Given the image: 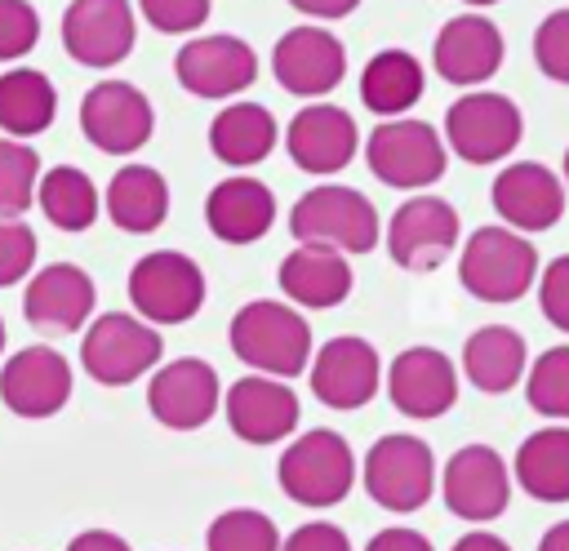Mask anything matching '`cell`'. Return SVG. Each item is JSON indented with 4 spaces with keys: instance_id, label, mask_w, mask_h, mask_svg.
I'll list each match as a JSON object with an SVG mask.
<instances>
[{
    "instance_id": "6da1fadb",
    "label": "cell",
    "mask_w": 569,
    "mask_h": 551,
    "mask_svg": "<svg viewBox=\"0 0 569 551\" xmlns=\"http://www.w3.org/2000/svg\"><path fill=\"white\" fill-rule=\"evenodd\" d=\"M227 342L240 364L267 378H284V382L307 373V360L316 351L307 315L293 302H276V298L244 302L227 324Z\"/></svg>"
},
{
    "instance_id": "7a4b0ae2",
    "label": "cell",
    "mask_w": 569,
    "mask_h": 551,
    "mask_svg": "<svg viewBox=\"0 0 569 551\" xmlns=\"http://www.w3.org/2000/svg\"><path fill=\"white\" fill-rule=\"evenodd\" d=\"M289 236L298 244H320V249H333V253L351 258V253L378 249L382 218H378V209L365 191L342 187V182H320V187H311L293 200Z\"/></svg>"
},
{
    "instance_id": "3957f363",
    "label": "cell",
    "mask_w": 569,
    "mask_h": 551,
    "mask_svg": "<svg viewBox=\"0 0 569 551\" xmlns=\"http://www.w3.org/2000/svg\"><path fill=\"white\" fill-rule=\"evenodd\" d=\"M538 280V249L529 236L502 227V222H489V227H476L458 253V284L476 298V302H489V307H502V302H520Z\"/></svg>"
},
{
    "instance_id": "277c9868",
    "label": "cell",
    "mask_w": 569,
    "mask_h": 551,
    "mask_svg": "<svg viewBox=\"0 0 569 551\" xmlns=\"http://www.w3.org/2000/svg\"><path fill=\"white\" fill-rule=\"evenodd\" d=\"M276 480L284 489L289 502L325 511L338 507L351 484H356V453L347 444V435H338L333 427H311L298 440L284 444L280 462H276Z\"/></svg>"
},
{
    "instance_id": "5b68a950",
    "label": "cell",
    "mask_w": 569,
    "mask_h": 551,
    "mask_svg": "<svg viewBox=\"0 0 569 551\" xmlns=\"http://www.w3.org/2000/svg\"><path fill=\"white\" fill-rule=\"evenodd\" d=\"M365 164L382 187L427 191L431 182L445 178L449 147L436 124L413 120V116H391L373 124V133L365 138Z\"/></svg>"
},
{
    "instance_id": "8992f818",
    "label": "cell",
    "mask_w": 569,
    "mask_h": 551,
    "mask_svg": "<svg viewBox=\"0 0 569 551\" xmlns=\"http://www.w3.org/2000/svg\"><path fill=\"white\" fill-rule=\"evenodd\" d=\"M360 484L382 511L413 515L436 493V453L427 440H418L409 431L378 435L360 462Z\"/></svg>"
},
{
    "instance_id": "52a82bcc",
    "label": "cell",
    "mask_w": 569,
    "mask_h": 551,
    "mask_svg": "<svg viewBox=\"0 0 569 551\" xmlns=\"http://www.w3.org/2000/svg\"><path fill=\"white\" fill-rule=\"evenodd\" d=\"M445 147L462 164H498L507 160L525 138V116L507 93L471 89L445 111Z\"/></svg>"
},
{
    "instance_id": "ba28073f",
    "label": "cell",
    "mask_w": 569,
    "mask_h": 551,
    "mask_svg": "<svg viewBox=\"0 0 569 551\" xmlns=\"http://www.w3.org/2000/svg\"><path fill=\"white\" fill-rule=\"evenodd\" d=\"M160 351L164 342L156 324L129 311H102L80 342V364L102 387H129L160 364Z\"/></svg>"
},
{
    "instance_id": "9c48e42d",
    "label": "cell",
    "mask_w": 569,
    "mask_h": 551,
    "mask_svg": "<svg viewBox=\"0 0 569 551\" xmlns=\"http://www.w3.org/2000/svg\"><path fill=\"white\" fill-rule=\"evenodd\" d=\"M129 302L147 324H187L204 307V271L178 249L142 253L129 271Z\"/></svg>"
},
{
    "instance_id": "30bf717a",
    "label": "cell",
    "mask_w": 569,
    "mask_h": 551,
    "mask_svg": "<svg viewBox=\"0 0 569 551\" xmlns=\"http://www.w3.org/2000/svg\"><path fill=\"white\" fill-rule=\"evenodd\" d=\"M307 378L325 409L351 413V409H365L382 391V355L369 338L338 333V338L320 342V351H311Z\"/></svg>"
},
{
    "instance_id": "8fae6325",
    "label": "cell",
    "mask_w": 569,
    "mask_h": 551,
    "mask_svg": "<svg viewBox=\"0 0 569 551\" xmlns=\"http://www.w3.org/2000/svg\"><path fill=\"white\" fill-rule=\"evenodd\" d=\"M382 240H387V253H391L396 267L418 271V276L436 271L458 249V209L449 200H440V196L413 191L391 213Z\"/></svg>"
},
{
    "instance_id": "7c38bea8",
    "label": "cell",
    "mask_w": 569,
    "mask_h": 551,
    "mask_svg": "<svg viewBox=\"0 0 569 551\" xmlns=\"http://www.w3.org/2000/svg\"><path fill=\"white\" fill-rule=\"evenodd\" d=\"M271 76H276V84L284 93L316 102V98H325V93H333L342 84V76H347V49L320 22L289 27L276 40V49H271Z\"/></svg>"
},
{
    "instance_id": "4fadbf2b",
    "label": "cell",
    "mask_w": 569,
    "mask_h": 551,
    "mask_svg": "<svg viewBox=\"0 0 569 551\" xmlns=\"http://www.w3.org/2000/svg\"><path fill=\"white\" fill-rule=\"evenodd\" d=\"M151 98L129 80H98L80 98V133L107 156H133L151 142Z\"/></svg>"
},
{
    "instance_id": "5bb4252c",
    "label": "cell",
    "mask_w": 569,
    "mask_h": 551,
    "mask_svg": "<svg viewBox=\"0 0 569 551\" xmlns=\"http://www.w3.org/2000/svg\"><path fill=\"white\" fill-rule=\"evenodd\" d=\"M489 204L502 227H511L520 236H538L565 218L569 191L556 169H547L538 160H516V164L498 169V178L489 187Z\"/></svg>"
},
{
    "instance_id": "9a60e30c",
    "label": "cell",
    "mask_w": 569,
    "mask_h": 551,
    "mask_svg": "<svg viewBox=\"0 0 569 551\" xmlns=\"http://www.w3.org/2000/svg\"><path fill=\"white\" fill-rule=\"evenodd\" d=\"M436 489L458 520L485 524V520H498L511 502V467L489 444H462L440 467Z\"/></svg>"
},
{
    "instance_id": "2e32d148",
    "label": "cell",
    "mask_w": 569,
    "mask_h": 551,
    "mask_svg": "<svg viewBox=\"0 0 569 551\" xmlns=\"http://www.w3.org/2000/svg\"><path fill=\"white\" fill-rule=\"evenodd\" d=\"M222 404L218 369L200 355H178L160 364L147 382V409L169 431H200Z\"/></svg>"
},
{
    "instance_id": "e0dca14e",
    "label": "cell",
    "mask_w": 569,
    "mask_h": 551,
    "mask_svg": "<svg viewBox=\"0 0 569 551\" xmlns=\"http://www.w3.org/2000/svg\"><path fill=\"white\" fill-rule=\"evenodd\" d=\"M173 76L196 98H236L258 80V53L231 31L191 36L173 58Z\"/></svg>"
},
{
    "instance_id": "ac0fdd59",
    "label": "cell",
    "mask_w": 569,
    "mask_h": 551,
    "mask_svg": "<svg viewBox=\"0 0 569 551\" xmlns=\"http://www.w3.org/2000/svg\"><path fill=\"white\" fill-rule=\"evenodd\" d=\"M387 400L418 422L445 418L458 400V364L440 347H405L387 369H382Z\"/></svg>"
},
{
    "instance_id": "d6986e66",
    "label": "cell",
    "mask_w": 569,
    "mask_h": 551,
    "mask_svg": "<svg viewBox=\"0 0 569 551\" xmlns=\"http://www.w3.org/2000/svg\"><path fill=\"white\" fill-rule=\"evenodd\" d=\"M138 18L129 0H71L62 13V49L80 67H116L133 53Z\"/></svg>"
},
{
    "instance_id": "ffe728a7",
    "label": "cell",
    "mask_w": 569,
    "mask_h": 551,
    "mask_svg": "<svg viewBox=\"0 0 569 551\" xmlns=\"http://www.w3.org/2000/svg\"><path fill=\"white\" fill-rule=\"evenodd\" d=\"M284 151L302 173H316V178L347 169L360 151V133H356L351 111L338 102H325V98L307 102L284 129Z\"/></svg>"
},
{
    "instance_id": "44dd1931",
    "label": "cell",
    "mask_w": 569,
    "mask_h": 551,
    "mask_svg": "<svg viewBox=\"0 0 569 551\" xmlns=\"http://www.w3.org/2000/svg\"><path fill=\"white\" fill-rule=\"evenodd\" d=\"M507 58V40L498 31V22H489L485 13H458L436 31L431 44V67L440 80L458 84V89H480L485 80L498 76Z\"/></svg>"
},
{
    "instance_id": "7402d4cb",
    "label": "cell",
    "mask_w": 569,
    "mask_h": 551,
    "mask_svg": "<svg viewBox=\"0 0 569 551\" xmlns=\"http://www.w3.org/2000/svg\"><path fill=\"white\" fill-rule=\"evenodd\" d=\"M222 413L231 435L244 444H280L284 435L298 431V418H302L293 387L267 373H249L231 382V391L222 395Z\"/></svg>"
},
{
    "instance_id": "603a6c76",
    "label": "cell",
    "mask_w": 569,
    "mask_h": 551,
    "mask_svg": "<svg viewBox=\"0 0 569 551\" xmlns=\"http://www.w3.org/2000/svg\"><path fill=\"white\" fill-rule=\"evenodd\" d=\"M0 400L18 418H53L71 400V364L58 347H22L0 369Z\"/></svg>"
},
{
    "instance_id": "cb8c5ba5",
    "label": "cell",
    "mask_w": 569,
    "mask_h": 551,
    "mask_svg": "<svg viewBox=\"0 0 569 551\" xmlns=\"http://www.w3.org/2000/svg\"><path fill=\"white\" fill-rule=\"evenodd\" d=\"M98 302V289L84 267L76 262H49L27 280L22 315L44 333H76Z\"/></svg>"
},
{
    "instance_id": "d4e9b609",
    "label": "cell",
    "mask_w": 569,
    "mask_h": 551,
    "mask_svg": "<svg viewBox=\"0 0 569 551\" xmlns=\"http://www.w3.org/2000/svg\"><path fill=\"white\" fill-rule=\"evenodd\" d=\"M204 222L222 244H253L276 227V196L253 173H231L204 196Z\"/></svg>"
},
{
    "instance_id": "484cf974",
    "label": "cell",
    "mask_w": 569,
    "mask_h": 551,
    "mask_svg": "<svg viewBox=\"0 0 569 551\" xmlns=\"http://www.w3.org/2000/svg\"><path fill=\"white\" fill-rule=\"evenodd\" d=\"M280 293L284 302H293L298 311H329L338 302L351 298V267L342 253L333 249H320V244H293L284 258H280Z\"/></svg>"
},
{
    "instance_id": "4316f807",
    "label": "cell",
    "mask_w": 569,
    "mask_h": 551,
    "mask_svg": "<svg viewBox=\"0 0 569 551\" xmlns=\"http://www.w3.org/2000/svg\"><path fill=\"white\" fill-rule=\"evenodd\" d=\"M511 484H520L533 502H569V422H547L520 440Z\"/></svg>"
},
{
    "instance_id": "83f0119b",
    "label": "cell",
    "mask_w": 569,
    "mask_h": 551,
    "mask_svg": "<svg viewBox=\"0 0 569 551\" xmlns=\"http://www.w3.org/2000/svg\"><path fill=\"white\" fill-rule=\"evenodd\" d=\"M529 369V347L511 324H480L462 342V373L485 395H507Z\"/></svg>"
},
{
    "instance_id": "f1b7e54d",
    "label": "cell",
    "mask_w": 569,
    "mask_h": 551,
    "mask_svg": "<svg viewBox=\"0 0 569 551\" xmlns=\"http://www.w3.org/2000/svg\"><path fill=\"white\" fill-rule=\"evenodd\" d=\"M276 142L280 124L262 102H227L209 124V151L231 169L262 164L276 151Z\"/></svg>"
},
{
    "instance_id": "f546056e",
    "label": "cell",
    "mask_w": 569,
    "mask_h": 551,
    "mask_svg": "<svg viewBox=\"0 0 569 551\" xmlns=\"http://www.w3.org/2000/svg\"><path fill=\"white\" fill-rule=\"evenodd\" d=\"M102 204H107V218L120 231L147 236L169 218V182L151 164H124V169L111 173Z\"/></svg>"
},
{
    "instance_id": "4dcf8cb0",
    "label": "cell",
    "mask_w": 569,
    "mask_h": 551,
    "mask_svg": "<svg viewBox=\"0 0 569 551\" xmlns=\"http://www.w3.org/2000/svg\"><path fill=\"white\" fill-rule=\"evenodd\" d=\"M422 84H427V71L409 49H378L360 71V102L373 116L391 120L422 98Z\"/></svg>"
},
{
    "instance_id": "1f68e13d",
    "label": "cell",
    "mask_w": 569,
    "mask_h": 551,
    "mask_svg": "<svg viewBox=\"0 0 569 551\" xmlns=\"http://www.w3.org/2000/svg\"><path fill=\"white\" fill-rule=\"evenodd\" d=\"M58 116V89L36 67H13L0 76V129L4 138H36Z\"/></svg>"
},
{
    "instance_id": "d6a6232c",
    "label": "cell",
    "mask_w": 569,
    "mask_h": 551,
    "mask_svg": "<svg viewBox=\"0 0 569 551\" xmlns=\"http://www.w3.org/2000/svg\"><path fill=\"white\" fill-rule=\"evenodd\" d=\"M36 204L44 209V218L58 227V231H89L98 222V209H102V196L93 187V178L84 169H71V164H53L49 173H40L36 182Z\"/></svg>"
},
{
    "instance_id": "836d02e7",
    "label": "cell",
    "mask_w": 569,
    "mask_h": 551,
    "mask_svg": "<svg viewBox=\"0 0 569 551\" xmlns=\"http://www.w3.org/2000/svg\"><path fill=\"white\" fill-rule=\"evenodd\" d=\"M525 400L533 413L551 422H569V342L547 347L529 369H525Z\"/></svg>"
},
{
    "instance_id": "e575fe53",
    "label": "cell",
    "mask_w": 569,
    "mask_h": 551,
    "mask_svg": "<svg viewBox=\"0 0 569 551\" xmlns=\"http://www.w3.org/2000/svg\"><path fill=\"white\" fill-rule=\"evenodd\" d=\"M209 551H280V529L267 511L253 507H231L222 515H213L209 533H204Z\"/></svg>"
},
{
    "instance_id": "d590c367",
    "label": "cell",
    "mask_w": 569,
    "mask_h": 551,
    "mask_svg": "<svg viewBox=\"0 0 569 551\" xmlns=\"http://www.w3.org/2000/svg\"><path fill=\"white\" fill-rule=\"evenodd\" d=\"M40 156L22 138H0V218H22L36 204Z\"/></svg>"
},
{
    "instance_id": "8d00e7d4",
    "label": "cell",
    "mask_w": 569,
    "mask_h": 551,
    "mask_svg": "<svg viewBox=\"0 0 569 551\" xmlns=\"http://www.w3.org/2000/svg\"><path fill=\"white\" fill-rule=\"evenodd\" d=\"M533 62L547 80L569 84V4L551 9L533 31Z\"/></svg>"
},
{
    "instance_id": "74e56055",
    "label": "cell",
    "mask_w": 569,
    "mask_h": 551,
    "mask_svg": "<svg viewBox=\"0 0 569 551\" xmlns=\"http://www.w3.org/2000/svg\"><path fill=\"white\" fill-rule=\"evenodd\" d=\"M40 40V13L31 0H0V62H18Z\"/></svg>"
},
{
    "instance_id": "f35d334b",
    "label": "cell",
    "mask_w": 569,
    "mask_h": 551,
    "mask_svg": "<svg viewBox=\"0 0 569 551\" xmlns=\"http://www.w3.org/2000/svg\"><path fill=\"white\" fill-rule=\"evenodd\" d=\"M138 9L160 36H191L209 22V0H138Z\"/></svg>"
},
{
    "instance_id": "ab89813d",
    "label": "cell",
    "mask_w": 569,
    "mask_h": 551,
    "mask_svg": "<svg viewBox=\"0 0 569 551\" xmlns=\"http://www.w3.org/2000/svg\"><path fill=\"white\" fill-rule=\"evenodd\" d=\"M36 262V231L22 218H0V289L18 284Z\"/></svg>"
},
{
    "instance_id": "60d3db41",
    "label": "cell",
    "mask_w": 569,
    "mask_h": 551,
    "mask_svg": "<svg viewBox=\"0 0 569 551\" xmlns=\"http://www.w3.org/2000/svg\"><path fill=\"white\" fill-rule=\"evenodd\" d=\"M538 307H542V315H547L551 329L569 333V253L551 258L538 271Z\"/></svg>"
},
{
    "instance_id": "b9f144b4",
    "label": "cell",
    "mask_w": 569,
    "mask_h": 551,
    "mask_svg": "<svg viewBox=\"0 0 569 551\" xmlns=\"http://www.w3.org/2000/svg\"><path fill=\"white\" fill-rule=\"evenodd\" d=\"M280 551H351V538L329 520H307L289 538H280Z\"/></svg>"
},
{
    "instance_id": "7bdbcfd3",
    "label": "cell",
    "mask_w": 569,
    "mask_h": 551,
    "mask_svg": "<svg viewBox=\"0 0 569 551\" xmlns=\"http://www.w3.org/2000/svg\"><path fill=\"white\" fill-rule=\"evenodd\" d=\"M365 551H436V547L427 542V533H418L409 524H391V529H378L365 542Z\"/></svg>"
},
{
    "instance_id": "ee69618b",
    "label": "cell",
    "mask_w": 569,
    "mask_h": 551,
    "mask_svg": "<svg viewBox=\"0 0 569 551\" xmlns=\"http://www.w3.org/2000/svg\"><path fill=\"white\" fill-rule=\"evenodd\" d=\"M302 18H316V22H338V18H347V13H356L360 9V0H289Z\"/></svg>"
},
{
    "instance_id": "f6af8a7d",
    "label": "cell",
    "mask_w": 569,
    "mask_h": 551,
    "mask_svg": "<svg viewBox=\"0 0 569 551\" xmlns=\"http://www.w3.org/2000/svg\"><path fill=\"white\" fill-rule=\"evenodd\" d=\"M67 551H133V547L111 529H84V533H76L67 542Z\"/></svg>"
},
{
    "instance_id": "bcb514c9",
    "label": "cell",
    "mask_w": 569,
    "mask_h": 551,
    "mask_svg": "<svg viewBox=\"0 0 569 551\" xmlns=\"http://www.w3.org/2000/svg\"><path fill=\"white\" fill-rule=\"evenodd\" d=\"M449 551H511V547H507L498 533H489V529H471V533H462Z\"/></svg>"
},
{
    "instance_id": "7dc6e473",
    "label": "cell",
    "mask_w": 569,
    "mask_h": 551,
    "mask_svg": "<svg viewBox=\"0 0 569 551\" xmlns=\"http://www.w3.org/2000/svg\"><path fill=\"white\" fill-rule=\"evenodd\" d=\"M538 551H569V520H556V524L538 538Z\"/></svg>"
},
{
    "instance_id": "c3c4849f",
    "label": "cell",
    "mask_w": 569,
    "mask_h": 551,
    "mask_svg": "<svg viewBox=\"0 0 569 551\" xmlns=\"http://www.w3.org/2000/svg\"><path fill=\"white\" fill-rule=\"evenodd\" d=\"M462 4H471V9H489V4H498V0H462Z\"/></svg>"
},
{
    "instance_id": "681fc988",
    "label": "cell",
    "mask_w": 569,
    "mask_h": 551,
    "mask_svg": "<svg viewBox=\"0 0 569 551\" xmlns=\"http://www.w3.org/2000/svg\"><path fill=\"white\" fill-rule=\"evenodd\" d=\"M560 182H565V191H569V147H565V173H560Z\"/></svg>"
},
{
    "instance_id": "f907efd6",
    "label": "cell",
    "mask_w": 569,
    "mask_h": 551,
    "mask_svg": "<svg viewBox=\"0 0 569 551\" xmlns=\"http://www.w3.org/2000/svg\"><path fill=\"white\" fill-rule=\"evenodd\" d=\"M0 351H4V320H0Z\"/></svg>"
}]
</instances>
